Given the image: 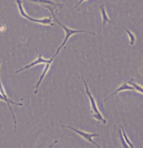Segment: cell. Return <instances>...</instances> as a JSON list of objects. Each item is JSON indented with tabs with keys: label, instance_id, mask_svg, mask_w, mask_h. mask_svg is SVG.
Wrapping results in <instances>:
<instances>
[{
	"label": "cell",
	"instance_id": "6da1fadb",
	"mask_svg": "<svg viewBox=\"0 0 143 148\" xmlns=\"http://www.w3.org/2000/svg\"><path fill=\"white\" fill-rule=\"evenodd\" d=\"M44 7L45 8H47L48 10H50V12H51L52 14V16H53V18L54 19V21H56V22L63 29V30L65 31V40H64V41L62 42V43L61 44V46L57 48V51H56V53H55V54L53 56L54 58L56 57V55H57V54H59V51H60L61 49L63 48L64 47H65V45L66 44V43H67V41L69 40V39L70 38V37L72 36H73L74 34H77V33H88V34H91V35H95V32H90V31H84V30H75V29H69L68 27H66V26H65L63 25V24H61V23L59 21L57 20V18L56 17V16H55L54 14V10H53V9L51 8V7H50L49 6H44Z\"/></svg>",
	"mask_w": 143,
	"mask_h": 148
},
{
	"label": "cell",
	"instance_id": "7a4b0ae2",
	"mask_svg": "<svg viewBox=\"0 0 143 148\" xmlns=\"http://www.w3.org/2000/svg\"><path fill=\"white\" fill-rule=\"evenodd\" d=\"M81 78H82L83 84H84V86H85V88H86V95L88 96L89 100H90V103H91V113H92V115H93V117H94L96 121H99V122L102 123V124L105 125V124H106V122H107L106 118L103 117V115L101 114V112L99 111V110H98L97 103H96V101H95V98L92 96L91 91H89L88 86H87V84H86L85 80L83 79V77H81Z\"/></svg>",
	"mask_w": 143,
	"mask_h": 148
},
{
	"label": "cell",
	"instance_id": "3957f363",
	"mask_svg": "<svg viewBox=\"0 0 143 148\" xmlns=\"http://www.w3.org/2000/svg\"><path fill=\"white\" fill-rule=\"evenodd\" d=\"M17 6H18V9H19V12H20V16H22L26 19L31 21L32 22L38 23V24H41V25H50V26H54V23H53V21H52L51 17H44V18H32V17H30L29 15H28L26 14L25 10H24L23 6H22V3L20 0H17Z\"/></svg>",
	"mask_w": 143,
	"mask_h": 148
},
{
	"label": "cell",
	"instance_id": "277c9868",
	"mask_svg": "<svg viewBox=\"0 0 143 148\" xmlns=\"http://www.w3.org/2000/svg\"><path fill=\"white\" fill-rule=\"evenodd\" d=\"M62 127H63V128H69V129H71V130H72L73 132H75L76 133H77L78 135H80V136L82 137L83 139L86 140V141H88V142L93 143L95 147H99V145H97V143H96L93 140V138H94V137L98 136V134L89 133V132H83L81 131V130H79V129H76V128H73V127H71V126L69 125H62Z\"/></svg>",
	"mask_w": 143,
	"mask_h": 148
},
{
	"label": "cell",
	"instance_id": "5b68a950",
	"mask_svg": "<svg viewBox=\"0 0 143 148\" xmlns=\"http://www.w3.org/2000/svg\"><path fill=\"white\" fill-rule=\"evenodd\" d=\"M54 59V57H52L50 59H45V58H43V57L41 55V54H39V55L38 56L37 59L35 60V62H32V63H30V64H29V65H27V66H25V67H23V68H20V69L17 70L15 73H18L23 71V70H25V69L32 68V66H36V65H39V64H46V63L50 62H53Z\"/></svg>",
	"mask_w": 143,
	"mask_h": 148
},
{
	"label": "cell",
	"instance_id": "8992f818",
	"mask_svg": "<svg viewBox=\"0 0 143 148\" xmlns=\"http://www.w3.org/2000/svg\"><path fill=\"white\" fill-rule=\"evenodd\" d=\"M0 100L4 101V102H5V103L7 104V106H8L9 110H10V112H11L12 116H13V118H14V131H16V127H17V121H16V117H15L14 111H13V110H12V107H11V106H10V104H14V105H16V106H22L23 104H22V103H15V102H14V101H12V100H10V99H5V98H4V97H3L1 94H0Z\"/></svg>",
	"mask_w": 143,
	"mask_h": 148
},
{
	"label": "cell",
	"instance_id": "52a82bcc",
	"mask_svg": "<svg viewBox=\"0 0 143 148\" xmlns=\"http://www.w3.org/2000/svg\"><path fill=\"white\" fill-rule=\"evenodd\" d=\"M135 91V88H134L132 86L130 85L129 84H127L126 82H124L123 84H121L118 88H116V90L113 93H112L109 97H107L106 99L104 100V103H106V102H107V100L109 99V98H111L112 96H113V95H116L117 93H119V92H120V91Z\"/></svg>",
	"mask_w": 143,
	"mask_h": 148
},
{
	"label": "cell",
	"instance_id": "ba28073f",
	"mask_svg": "<svg viewBox=\"0 0 143 148\" xmlns=\"http://www.w3.org/2000/svg\"><path fill=\"white\" fill-rule=\"evenodd\" d=\"M52 62H50L45 64L46 66H45V68H44V69H43V73H42V75L40 76L39 80V81H38V82H37V84H35V87H34V88H35V94H36V92H37L38 88H39V85H40V84H41V83H42L43 80V79H44V77H45L46 76V73H48L49 69H50V66H51V63Z\"/></svg>",
	"mask_w": 143,
	"mask_h": 148
},
{
	"label": "cell",
	"instance_id": "9c48e42d",
	"mask_svg": "<svg viewBox=\"0 0 143 148\" xmlns=\"http://www.w3.org/2000/svg\"><path fill=\"white\" fill-rule=\"evenodd\" d=\"M100 10H101V16H102V21H103V27L105 28L106 27V23H112L111 21L109 20V17H108L107 15V13L106 11V9H105V6L104 5H101L100 6Z\"/></svg>",
	"mask_w": 143,
	"mask_h": 148
},
{
	"label": "cell",
	"instance_id": "30bf717a",
	"mask_svg": "<svg viewBox=\"0 0 143 148\" xmlns=\"http://www.w3.org/2000/svg\"><path fill=\"white\" fill-rule=\"evenodd\" d=\"M29 1L35 2V3H41V4H43V3H46V4H50V5H53V6H61V5L59 4V3H54V2L50 1V0H29Z\"/></svg>",
	"mask_w": 143,
	"mask_h": 148
},
{
	"label": "cell",
	"instance_id": "8fae6325",
	"mask_svg": "<svg viewBox=\"0 0 143 148\" xmlns=\"http://www.w3.org/2000/svg\"><path fill=\"white\" fill-rule=\"evenodd\" d=\"M123 29H125V31L127 32V33L128 35L129 39H130V44L131 45H134L135 43V40H136V38H135V35L134 33H132L131 32L128 30V29L125 28V27H123Z\"/></svg>",
	"mask_w": 143,
	"mask_h": 148
},
{
	"label": "cell",
	"instance_id": "7c38bea8",
	"mask_svg": "<svg viewBox=\"0 0 143 148\" xmlns=\"http://www.w3.org/2000/svg\"><path fill=\"white\" fill-rule=\"evenodd\" d=\"M128 84H130L131 86H132L134 88H135V91H138L139 93H141V94H142L143 93V89L141 87V86L138 85L137 84H135L133 80H130V81H128Z\"/></svg>",
	"mask_w": 143,
	"mask_h": 148
},
{
	"label": "cell",
	"instance_id": "4fadbf2b",
	"mask_svg": "<svg viewBox=\"0 0 143 148\" xmlns=\"http://www.w3.org/2000/svg\"><path fill=\"white\" fill-rule=\"evenodd\" d=\"M121 131H122V135H123V139H124V140H125V142L127 143V144L128 145L129 147H131V148L134 147V146L132 145L131 142V141H130V140H129V138L127 137V136L126 132H125V131H124V129H123V127L121 128Z\"/></svg>",
	"mask_w": 143,
	"mask_h": 148
},
{
	"label": "cell",
	"instance_id": "5bb4252c",
	"mask_svg": "<svg viewBox=\"0 0 143 148\" xmlns=\"http://www.w3.org/2000/svg\"><path fill=\"white\" fill-rule=\"evenodd\" d=\"M0 64H1V62H0ZM0 94L2 95L5 99H10L8 98V96H7V95H6V91H5V90H4V88H3V84H2V83H1V80H0Z\"/></svg>",
	"mask_w": 143,
	"mask_h": 148
},
{
	"label": "cell",
	"instance_id": "9a60e30c",
	"mask_svg": "<svg viewBox=\"0 0 143 148\" xmlns=\"http://www.w3.org/2000/svg\"><path fill=\"white\" fill-rule=\"evenodd\" d=\"M119 132H120V140H121V142H122V143H123V147L125 148H128V145L127 144V143L125 142V140H124V139H123V135H122V131H121V129H120Z\"/></svg>",
	"mask_w": 143,
	"mask_h": 148
},
{
	"label": "cell",
	"instance_id": "2e32d148",
	"mask_svg": "<svg viewBox=\"0 0 143 148\" xmlns=\"http://www.w3.org/2000/svg\"><path fill=\"white\" fill-rule=\"evenodd\" d=\"M85 1H87V0H80V1L78 2L77 4L76 5V6H75V7H77L78 6H80V4H81V3H83V2H85Z\"/></svg>",
	"mask_w": 143,
	"mask_h": 148
}]
</instances>
